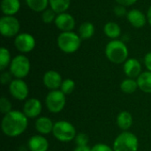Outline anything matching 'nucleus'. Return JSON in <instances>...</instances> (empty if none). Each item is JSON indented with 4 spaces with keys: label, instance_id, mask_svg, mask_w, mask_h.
<instances>
[{
    "label": "nucleus",
    "instance_id": "obj_1",
    "mask_svg": "<svg viewBox=\"0 0 151 151\" xmlns=\"http://www.w3.org/2000/svg\"><path fill=\"white\" fill-rule=\"evenodd\" d=\"M28 126V119L27 116L19 111H12L4 114L1 128L3 133L8 137H17L23 134Z\"/></svg>",
    "mask_w": 151,
    "mask_h": 151
},
{
    "label": "nucleus",
    "instance_id": "obj_2",
    "mask_svg": "<svg viewBox=\"0 0 151 151\" xmlns=\"http://www.w3.org/2000/svg\"><path fill=\"white\" fill-rule=\"evenodd\" d=\"M106 58L114 64L125 63L128 57V49L120 40H111L105 47Z\"/></svg>",
    "mask_w": 151,
    "mask_h": 151
},
{
    "label": "nucleus",
    "instance_id": "obj_3",
    "mask_svg": "<svg viewBox=\"0 0 151 151\" xmlns=\"http://www.w3.org/2000/svg\"><path fill=\"white\" fill-rule=\"evenodd\" d=\"M58 48L65 53L70 54L77 51L81 43V38L73 31L62 32L57 40Z\"/></svg>",
    "mask_w": 151,
    "mask_h": 151
},
{
    "label": "nucleus",
    "instance_id": "obj_4",
    "mask_svg": "<svg viewBox=\"0 0 151 151\" xmlns=\"http://www.w3.org/2000/svg\"><path fill=\"white\" fill-rule=\"evenodd\" d=\"M52 134L57 140L62 142H69L74 140L77 135L73 125L65 120H59L54 123Z\"/></svg>",
    "mask_w": 151,
    "mask_h": 151
},
{
    "label": "nucleus",
    "instance_id": "obj_5",
    "mask_svg": "<svg viewBox=\"0 0 151 151\" xmlns=\"http://www.w3.org/2000/svg\"><path fill=\"white\" fill-rule=\"evenodd\" d=\"M138 148V138L135 134L127 131L119 134L113 142L114 151H137Z\"/></svg>",
    "mask_w": 151,
    "mask_h": 151
},
{
    "label": "nucleus",
    "instance_id": "obj_6",
    "mask_svg": "<svg viewBox=\"0 0 151 151\" xmlns=\"http://www.w3.org/2000/svg\"><path fill=\"white\" fill-rule=\"evenodd\" d=\"M10 73L16 79L27 77L30 72V61L24 55H17L12 59L10 64Z\"/></svg>",
    "mask_w": 151,
    "mask_h": 151
},
{
    "label": "nucleus",
    "instance_id": "obj_7",
    "mask_svg": "<svg viewBox=\"0 0 151 151\" xmlns=\"http://www.w3.org/2000/svg\"><path fill=\"white\" fill-rule=\"evenodd\" d=\"M65 95L60 90H50L45 99V104L49 111L51 113H58L63 111L65 106Z\"/></svg>",
    "mask_w": 151,
    "mask_h": 151
},
{
    "label": "nucleus",
    "instance_id": "obj_8",
    "mask_svg": "<svg viewBox=\"0 0 151 151\" xmlns=\"http://www.w3.org/2000/svg\"><path fill=\"white\" fill-rule=\"evenodd\" d=\"M19 21L14 16H3L0 19V32L4 37H13L19 35Z\"/></svg>",
    "mask_w": 151,
    "mask_h": 151
},
{
    "label": "nucleus",
    "instance_id": "obj_9",
    "mask_svg": "<svg viewBox=\"0 0 151 151\" xmlns=\"http://www.w3.org/2000/svg\"><path fill=\"white\" fill-rule=\"evenodd\" d=\"M14 45L19 51L22 53H28L35 49V39L28 33H20L15 36Z\"/></svg>",
    "mask_w": 151,
    "mask_h": 151
},
{
    "label": "nucleus",
    "instance_id": "obj_10",
    "mask_svg": "<svg viewBox=\"0 0 151 151\" xmlns=\"http://www.w3.org/2000/svg\"><path fill=\"white\" fill-rule=\"evenodd\" d=\"M9 91L12 96L19 101L26 100L29 93L27 84L22 79L12 80V81L9 84Z\"/></svg>",
    "mask_w": 151,
    "mask_h": 151
},
{
    "label": "nucleus",
    "instance_id": "obj_11",
    "mask_svg": "<svg viewBox=\"0 0 151 151\" xmlns=\"http://www.w3.org/2000/svg\"><path fill=\"white\" fill-rule=\"evenodd\" d=\"M42 111V105L39 99L29 98L26 101L23 106V113L27 119H35L40 116Z\"/></svg>",
    "mask_w": 151,
    "mask_h": 151
},
{
    "label": "nucleus",
    "instance_id": "obj_12",
    "mask_svg": "<svg viewBox=\"0 0 151 151\" xmlns=\"http://www.w3.org/2000/svg\"><path fill=\"white\" fill-rule=\"evenodd\" d=\"M54 23H55L56 27L62 32L72 31L75 27L74 18L71 14L66 13V12L58 14Z\"/></svg>",
    "mask_w": 151,
    "mask_h": 151
},
{
    "label": "nucleus",
    "instance_id": "obj_13",
    "mask_svg": "<svg viewBox=\"0 0 151 151\" xmlns=\"http://www.w3.org/2000/svg\"><path fill=\"white\" fill-rule=\"evenodd\" d=\"M42 81L44 86L50 90H57L60 88L63 80L59 73L54 70H50L44 73Z\"/></svg>",
    "mask_w": 151,
    "mask_h": 151
},
{
    "label": "nucleus",
    "instance_id": "obj_14",
    "mask_svg": "<svg viewBox=\"0 0 151 151\" xmlns=\"http://www.w3.org/2000/svg\"><path fill=\"white\" fill-rule=\"evenodd\" d=\"M124 73L131 79L138 78L142 73V65L136 58H128L124 63Z\"/></svg>",
    "mask_w": 151,
    "mask_h": 151
},
{
    "label": "nucleus",
    "instance_id": "obj_15",
    "mask_svg": "<svg viewBox=\"0 0 151 151\" xmlns=\"http://www.w3.org/2000/svg\"><path fill=\"white\" fill-rule=\"evenodd\" d=\"M127 18L129 23L136 28H141L144 27L148 20L144 13L138 9H133L127 12Z\"/></svg>",
    "mask_w": 151,
    "mask_h": 151
},
{
    "label": "nucleus",
    "instance_id": "obj_16",
    "mask_svg": "<svg viewBox=\"0 0 151 151\" xmlns=\"http://www.w3.org/2000/svg\"><path fill=\"white\" fill-rule=\"evenodd\" d=\"M30 151H49V142L42 135H33L27 142Z\"/></svg>",
    "mask_w": 151,
    "mask_h": 151
},
{
    "label": "nucleus",
    "instance_id": "obj_17",
    "mask_svg": "<svg viewBox=\"0 0 151 151\" xmlns=\"http://www.w3.org/2000/svg\"><path fill=\"white\" fill-rule=\"evenodd\" d=\"M35 127L41 134H49L53 131L54 123L48 117H39L35 121Z\"/></svg>",
    "mask_w": 151,
    "mask_h": 151
},
{
    "label": "nucleus",
    "instance_id": "obj_18",
    "mask_svg": "<svg viewBox=\"0 0 151 151\" xmlns=\"http://www.w3.org/2000/svg\"><path fill=\"white\" fill-rule=\"evenodd\" d=\"M20 9L19 0H2L1 11L5 16H13Z\"/></svg>",
    "mask_w": 151,
    "mask_h": 151
},
{
    "label": "nucleus",
    "instance_id": "obj_19",
    "mask_svg": "<svg viewBox=\"0 0 151 151\" xmlns=\"http://www.w3.org/2000/svg\"><path fill=\"white\" fill-rule=\"evenodd\" d=\"M117 125L123 131L128 130L133 125L132 114L128 111H121L117 117Z\"/></svg>",
    "mask_w": 151,
    "mask_h": 151
},
{
    "label": "nucleus",
    "instance_id": "obj_20",
    "mask_svg": "<svg viewBox=\"0 0 151 151\" xmlns=\"http://www.w3.org/2000/svg\"><path fill=\"white\" fill-rule=\"evenodd\" d=\"M136 81L138 87L144 93H151V72L147 71L142 73Z\"/></svg>",
    "mask_w": 151,
    "mask_h": 151
},
{
    "label": "nucleus",
    "instance_id": "obj_21",
    "mask_svg": "<svg viewBox=\"0 0 151 151\" xmlns=\"http://www.w3.org/2000/svg\"><path fill=\"white\" fill-rule=\"evenodd\" d=\"M104 32L109 38H111L112 40H116L118 37L120 36L121 29L119 24L115 22H108L104 27Z\"/></svg>",
    "mask_w": 151,
    "mask_h": 151
},
{
    "label": "nucleus",
    "instance_id": "obj_22",
    "mask_svg": "<svg viewBox=\"0 0 151 151\" xmlns=\"http://www.w3.org/2000/svg\"><path fill=\"white\" fill-rule=\"evenodd\" d=\"M50 8L57 13H63L69 8L71 0H49Z\"/></svg>",
    "mask_w": 151,
    "mask_h": 151
},
{
    "label": "nucleus",
    "instance_id": "obj_23",
    "mask_svg": "<svg viewBox=\"0 0 151 151\" xmlns=\"http://www.w3.org/2000/svg\"><path fill=\"white\" fill-rule=\"evenodd\" d=\"M95 34V27L91 22H83L79 28V35L82 40L91 38Z\"/></svg>",
    "mask_w": 151,
    "mask_h": 151
},
{
    "label": "nucleus",
    "instance_id": "obj_24",
    "mask_svg": "<svg viewBox=\"0 0 151 151\" xmlns=\"http://www.w3.org/2000/svg\"><path fill=\"white\" fill-rule=\"evenodd\" d=\"M137 88H139L138 83L137 81H135L134 79H125L120 84V89L125 94H133L137 90Z\"/></svg>",
    "mask_w": 151,
    "mask_h": 151
},
{
    "label": "nucleus",
    "instance_id": "obj_25",
    "mask_svg": "<svg viewBox=\"0 0 151 151\" xmlns=\"http://www.w3.org/2000/svg\"><path fill=\"white\" fill-rule=\"evenodd\" d=\"M27 6L37 12H42L48 7L49 0H26Z\"/></svg>",
    "mask_w": 151,
    "mask_h": 151
},
{
    "label": "nucleus",
    "instance_id": "obj_26",
    "mask_svg": "<svg viewBox=\"0 0 151 151\" xmlns=\"http://www.w3.org/2000/svg\"><path fill=\"white\" fill-rule=\"evenodd\" d=\"M11 62L12 60L10 51L6 48L2 47L0 49V70L4 71L8 65H10Z\"/></svg>",
    "mask_w": 151,
    "mask_h": 151
},
{
    "label": "nucleus",
    "instance_id": "obj_27",
    "mask_svg": "<svg viewBox=\"0 0 151 151\" xmlns=\"http://www.w3.org/2000/svg\"><path fill=\"white\" fill-rule=\"evenodd\" d=\"M75 88V82L72 79H65L63 81L62 84H61V87H60V90L65 95H71L73 90Z\"/></svg>",
    "mask_w": 151,
    "mask_h": 151
},
{
    "label": "nucleus",
    "instance_id": "obj_28",
    "mask_svg": "<svg viewBox=\"0 0 151 151\" xmlns=\"http://www.w3.org/2000/svg\"><path fill=\"white\" fill-rule=\"evenodd\" d=\"M57 18V13L51 9H46L42 13V19L44 23L50 24L51 22H54Z\"/></svg>",
    "mask_w": 151,
    "mask_h": 151
},
{
    "label": "nucleus",
    "instance_id": "obj_29",
    "mask_svg": "<svg viewBox=\"0 0 151 151\" xmlns=\"http://www.w3.org/2000/svg\"><path fill=\"white\" fill-rule=\"evenodd\" d=\"M0 111L4 114H7L12 111V104L4 96H2L0 99Z\"/></svg>",
    "mask_w": 151,
    "mask_h": 151
},
{
    "label": "nucleus",
    "instance_id": "obj_30",
    "mask_svg": "<svg viewBox=\"0 0 151 151\" xmlns=\"http://www.w3.org/2000/svg\"><path fill=\"white\" fill-rule=\"evenodd\" d=\"M75 144L77 146H88V136L86 134L81 133L78 134L74 139Z\"/></svg>",
    "mask_w": 151,
    "mask_h": 151
},
{
    "label": "nucleus",
    "instance_id": "obj_31",
    "mask_svg": "<svg viewBox=\"0 0 151 151\" xmlns=\"http://www.w3.org/2000/svg\"><path fill=\"white\" fill-rule=\"evenodd\" d=\"M92 151H114L113 149H111V147H109L108 145L104 144V143H97L96 145H94L91 149Z\"/></svg>",
    "mask_w": 151,
    "mask_h": 151
},
{
    "label": "nucleus",
    "instance_id": "obj_32",
    "mask_svg": "<svg viewBox=\"0 0 151 151\" xmlns=\"http://www.w3.org/2000/svg\"><path fill=\"white\" fill-rule=\"evenodd\" d=\"M12 73L9 72H4L2 74H1V82H2V84H4V85H5V84H10L12 81Z\"/></svg>",
    "mask_w": 151,
    "mask_h": 151
},
{
    "label": "nucleus",
    "instance_id": "obj_33",
    "mask_svg": "<svg viewBox=\"0 0 151 151\" xmlns=\"http://www.w3.org/2000/svg\"><path fill=\"white\" fill-rule=\"evenodd\" d=\"M114 12H115V14L118 17H123V16H125V15L127 14L126 6H123V5H120V4L117 5L114 8Z\"/></svg>",
    "mask_w": 151,
    "mask_h": 151
},
{
    "label": "nucleus",
    "instance_id": "obj_34",
    "mask_svg": "<svg viewBox=\"0 0 151 151\" xmlns=\"http://www.w3.org/2000/svg\"><path fill=\"white\" fill-rule=\"evenodd\" d=\"M117 3L120 5H123V6H131L133 4H134L137 0H116Z\"/></svg>",
    "mask_w": 151,
    "mask_h": 151
},
{
    "label": "nucleus",
    "instance_id": "obj_35",
    "mask_svg": "<svg viewBox=\"0 0 151 151\" xmlns=\"http://www.w3.org/2000/svg\"><path fill=\"white\" fill-rule=\"evenodd\" d=\"M144 64H145V66L148 69V71L151 72V52H149L146 54V56L144 58Z\"/></svg>",
    "mask_w": 151,
    "mask_h": 151
},
{
    "label": "nucleus",
    "instance_id": "obj_36",
    "mask_svg": "<svg viewBox=\"0 0 151 151\" xmlns=\"http://www.w3.org/2000/svg\"><path fill=\"white\" fill-rule=\"evenodd\" d=\"M73 151H92L88 146H77Z\"/></svg>",
    "mask_w": 151,
    "mask_h": 151
},
{
    "label": "nucleus",
    "instance_id": "obj_37",
    "mask_svg": "<svg viewBox=\"0 0 151 151\" xmlns=\"http://www.w3.org/2000/svg\"><path fill=\"white\" fill-rule=\"evenodd\" d=\"M147 19H148L150 25L151 26V5L150 6L149 10H148V12H147Z\"/></svg>",
    "mask_w": 151,
    "mask_h": 151
},
{
    "label": "nucleus",
    "instance_id": "obj_38",
    "mask_svg": "<svg viewBox=\"0 0 151 151\" xmlns=\"http://www.w3.org/2000/svg\"><path fill=\"white\" fill-rule=\"evenodd\" d=\"M50 151H52V150H50Z\"/></svg>",
    "mask_w": 151,
    "mask_h": 151
}]
</instances>
